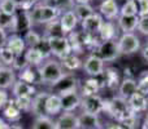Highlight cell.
<instances>
[{"label":"cell","instance_id":"cell-24","mask_svg":"<svg viewBox=\"0 0 148 129\" xmlns=\"http://www.w3.org/2000/svg\"><path fill=\"white\" fill-rule=\"evenodd\" d=\"M3 111V115H4L5 119L10 120V122H18V120L21 119V110L17 107V105H16L14 102V98H9V101H8V103L4 106V109L1 110Z\"/></svg>","mask_w":148,"mask_h":129},{"label":"cell","instance_id":"cell-36","mask_svg":"<svg viewBox=\"0 0 148 129\" xmlns=\"http://www.w3.org/2000/svg\"><path fill=\"white\" fill-rule=\"evenodd\" d=\"M35 72H34L33 67L31 66H27V67H25L23 70L20 71V74H18V80H22V81H26V83L29 84H33L34 81H35Z\"/></svg>","mask_w":148,"mask_h":129},{"label":"cell","instance_id":"cell-22","mask_svg":"<svg viewBox=\"0 0 148 129\" xmlns=\"http://www.w3.org/2000/svg\"><path fill=\"white\" fill-rule=\"evenodd\" d=\"M100 91V81L96 78H90L84 80V83L81 85V96L82 98L91 96H96Z\"/></svg>","mask_w":148,"mask_h":129},{"label":"cell","instance_id":"cell-11","mask_svg":"<svg viewBox=\"0 0 148 129\" xmlns=\"http://www.w3.org/2000/svg\"><path fill=\"white\" fill-rule=\"evenodd\" d=\"M60 26H61V31H62V35L66 36L70 35L73 32V30L77 27L78 25V18H77L75 13L73 10H66L61 14L59 20Z\"/></svg>","mask_w":148,"mask_h":129},{"label":"cell","instance_id":"cell-8","mask_svg":"<svg viewBox=\"0 0 148 129\" xmlns=\"http://www.w3.org/2000/svg\"><path fill=\"white\" fill-rule=\"evenodd\" d=\"M104 103L105 101L99 96H91V97H86L82 98V112H87V114H92V115H99L101 111H104Z\"/></svg>","mask_w":148,"mask_h":129},{"label":"cell","instance_id":"cell-28","mask_svg":"<svg viewBox=\"0 0 148 129\" xmlns=\"http://www.w3.org/2000/svg\"><path fill=\"white\" fill-rule=\"evenodd\" d=\"M99 38L101 41H109V40H114L116 38V26L113 22L108 21L104 22L99 31Z\"/></svg>","mask_w":148,"mask_h":129},{"label":"cell","instance_id":"cell-1","mask_svg":"<svg viewBox=\"0 0 148 129\" xmlns=\"http://www.w3.org/2000/svg\"><path fill=\"white\" fill-rule=\"evenodd\" d=\"M60 13H61L60 7L51 4H36L33 9L29 10L33 25H48L57 20Z\"/></svg>","mask_w":148,"mask_h":129},{"label":"cell","instance_id":"cell-30","mask_svg":"<svg viewBox=\"0 0 148 129\" xmlns=\"http://www.w3.org/2000/svg\"><path fill=\"white\" fill-rule=\"evenodd\" d=\"M73 12L75 13L77 18H78V21H84L86 18H88L90 16L94 14V8L91 7L90 4H75V7H74Z\"/></svg>","mask_w":148,"mask_h":129},{"label":"cell","instance_id":"cell-34","mask_svg":"<svg viewBox=\"0 0 148 129\" xmlns=\"http://www.w3.org/2000/svg\"><path fill=\"white\" fill-rule=\"evenodd\" d=\"M0 28L3 30L16 31V16H7L0 12Z\"/></svg>","mask_w":148,"mask_h":129},{"label":"cell","instance_id":"cell-5","mask_svg":"<svg viewBox=\"0 0 148 129\" xmlns=\"http://www.w3.org/2000/svg\"><path fill=\"white\" fill-rule=\"evenodd\" d=\"M49 48H51V54L56 56L57 58L62 59L64 57L69 56L72 53V45L68 36H57V38L48 39Z\"/></svg>","mask_w":148,"mask_h":129},{"label":"cell","instance_id":"cell-6","mask_svg":"<svg viewBox=\"0 0 148 129\" xmlns=\"http://www.w3.org/2000/svg\"><path fill=\"white\" fill-rule=\"evenodd\" d=\"M121 54H134L140 49V40L133 32L122 34L117 41Z\"/></svg>","mask_w":148,"mask_h":129},{"label":"cell","instance_id":"cell-25","mask_svg":"<svg viewBox=\"0 0 148 129\" xmlns=\"http://www.w3.org/2000/svg\"><path fill=\"white\" fill-rule=\"evenodd\" d=\"M23 58H25L26 63L29 66H35V67H39L42 63H43V61L46 58H44V56L42 54V52L39 51L38 48H27V51L25 52V56H23Z\"/></svg>","mask_w":148,"mask_h":129},{"label":"cell","instance_id":"cell-40","mask_svg":"<svg viewBox=\"0 0 148 129\" xmlns=\"http://www.w3.org/2000/svg\"><path fill=\"white\" fill-rule=\"evenodd\" d=\"M138 31L143 35L148 36V16L144 17H139V22H138Z\"/></svg>","mask_w":148,"mask_h":129},{"label":"cell","instance_id":"cell-10","mask_svg":"<svg viewBox=\"0 0 148 129\" xmlns=\"http://www.w3.org/2000/svg\"><path fill=\"white\" fill-rule=\"evenodd\" d=\"M17 81L16 70L10 66H0V89L7 91L9 88H13L14 83Z\"/></svg>","mask_w":148,"mask_h":129},{"label":"cell","instance_id":"cell-39","mask_svg":"<svg viewBox=\"0 0 148 129\" xmlns=\"http://www.w3.org/2000/svg\"><path fill=\"white\" fill-rule=\"evenodd\" d=\"M14 102L17 107L21 111L29 112L31 111V103H33V97H21V98H14Z\"/></svg>","mask_w":148,"mask_h":129},{"label":"cell","instance_id":"cell-38","mask_svg":"<svg viewBox=\"0 0 148 129\" xmlns=\"http://www.w3.org/2000/svg\"><path fill=\"white\" fill-rule=\"evenodd\" d=\"M138 85V93L143 94V96H148V71H144L140 75L139 80L136 81Z\"/></svg>","mask_w":148,"mask_h":129},{"label":"cell","instance_id":"cell-45","mask_svg":"<svg viewBox=\"0 0 148 129\" xmlns=\"http://www.w3.org/2000/svg\"><path fill=\"white\" fill-rule=\"evenodd\" d=\"M105 129H125V128H123L121 124H110V125H108Z\"/></svg>","mask_w":148,"mask_h":129},{"label":"cell","instance_id":"cell-16","mask_svg":"<svg viewBox=\"0 0 148 129\" xmlns=\"http://www.w3.org/2000/svg\"><path fill=\"white\" fill-rule=\"evenodd\" d=\"M48 92H39L33 97V103H31V111L36 116L46 115V102L48 98Z\"/></svg>","mask_w":148,"mask_h":129},{"label":"cell","instance_id":"cell-12","mask_svg":"<svg viewBox=\"0 0 148 129\" xmlns=\"http://www.w3.org/2000/svg\"><path fill=\"white\" fill-rule=\"evenodd\" d=\"M103 23H104V21H103L101 16H100L99 13H94V14L90 16L88 18L82 21V28H83L84 32L95 36L96 34L99 35V31H100V28H101Z\"/></svg>","mask_w":148,"mask_h":129},{"label":"cell","instance_id":"cell-49","mask_svg":"<svg viewBox=\"0 0 148 129\" xmlns=\"http://www.w3.org/2000/svg\"><path fill=\"white\" fill-rule=\"evenodd\" d=\"M13 1H16V3H17V4H18V7H20V8H22V7H23V4H25V1H26V0H13Z\"/></svg>","mask_w":148,"mask_h":129},{"label":"cell","instance_id":"cell-41","mask_svg":"<svg viewBox=\"0 0 148 129\" xmlns=\"http://www.w3.org/2000/svg\"><path fill=\"white\" fill-rule=\"evenodd\" d=\"M138 1V13L140 17L148 16V0H135Z\"/></svg>","mask_w":148,"mask_h":129},{"label":"cell","instance_id":"cell-29","mask_svg":"<svg viewBox=\"0 0 148 129\" xmlns=\"http://www.w3.org/2000/svg\"><path fill=\"white\" fill-rule=\"evenodd\" d=\"M31 129H56V123L47 115L36 116Z\"/></svg>","mask_w":148,"mask_h":129},{"label":"cell","instance_id":"cell-27","mask_svg":"<svg viewBox=\"0 0 148 129\" xmlns=\"http://www.w3.org/2000/svg\"><path fill=\"white\" fill-rule=\"evenodd\" d=\"M60 63H61L62 68H65V70H68V71H74V70H78V68L83 67V62L79 59L78 56H75V54H73V53L64 57Z\"/></svg>","mask_w":148,"mask_h":129},{"label":"cell","instance_id":"cell-13","mask_svg":"<svg viewBox=\"0 0 148 129\" xmlns=\"http://www.w3.org/2000/svg\"><path fill=\"white\" fill-rule=\"evenodd\" d=\"M61 97V103H62V111L64 112H72L75 109L81 107L82 103V96L77 92H70V93L62 94Z\"/></svg>","mask_w":148,"mask_h":129},{"label":"cell","instance_id":"cell-14","mask_svg":"<svg viewBox=\"0 0 148 129\" xmlns=\"http://www.w3.org/2000/svg\"><path fill=\"white\" fill-rule=\"evenodd\" d=\"M13 98H21V97H34L36 94L35 86L26 81L17 80L12 88Z\"/></svg>","mask_w":148,"mask_h":129},{"label":"cell","instance_id":"cell-43","mask_svg":"<svg viewBox=\"0 0 148 129\" xmlns=\"http://www.w3.org/2000/svg\"><path fill=\"white\" fill-rule=\"evenodd\" d=\"M142 56H143V58L148 62V43L143 47V49H142Z\"/></svg>","mask_w":148,"mask_h":129},{"label":"cell","instance_id":"cell-32","mask_svg":"<svg viewBox=\"0 0 148 129\" xmlns=\"http://www.w3.org/2000/svg\"><path fill=\"white\" fill-rule=\"evenodd\" d=\"M18 8V4L13 0H0V12L7 16H16Z\"/></svg>","mask_w":148,"mask_h":129},{"label":"cell","instance_id":"cell-26","mask_svg":"<svg viewBox=\"0 0 148 129\" xmlns=\"http://www.w3.org/2000/svg\"><path fill=\"white\" fill-rule=\"evenodd\" d=\"M127 102H129L130 109L133 110V112H135V114L136 112H143L147 110V97L138 93V92H136L135 94H133V96L127 99Z\"/></svg>","mask_w":148,"mask_h":129},{"label":"cell","instance_id":"cell-33","mask_svg":"<svg viewBox=\"0 0 148 129\" xmlns=\"http://www.w3.org/2000/svg\"><path fill=\"white\" fill-rule=\"evenodd\" d=\"M23 40H25V44L27 45V48H36L42 40V35H39L36 31H34L31 28V30L26 31L25 36H23Z\"/></svg>","mask_w":148,"mask_h":129},{"label":"cell","instance_id":"cell-19","mask_svg":"<svg viewBox=\"0 0 148 129\" xmlns=\"http://www.w3.org/2000/svg\"><path fill=\"white\" fill-rule=\"evenodd\" d=\"M118 27L123 34L133 32L138 28L139 17L138 16H118Z\"/></svg>","mask_w":148,"mask_h":129},{"label":"cell","instance_id":"cell-44","mask_svg":"<svg viewBox=\"0 0 148 129\" xmlns=\"http://www.w3.org/2000/svg\"><path fill=\"white\" fill-rule=\"evenodd\" d=\"M127 1H129V0H114V3L117 4V7L120 8V9H121V8H122Z\"/></svg>","mask_w":148,"mask_h":129},{"label":"cell","instance_id":"cell-20","mask_svg":"<svg viewBox=\"0 0 148 129\" xmlns=\"http://www.w3.org/2000/svg\"><path fill=\"white\" fill-rule=\"evenodd\" d=\"M99 10H100V14H103L109 21L118 18V14H120V8L117 7L114 0H104L100 4Z\"/></svg>","mask_w":148,"mask_h":129},{"label":"cell","instance_id":"cell-50","mask_svg":"<svg viewBox=\"0 0 148 129\" xmlns=\"http://www.w3.org/2000/svg\"><path fill=\"white\" fill-rule=\"evenodd\" d=\"M144 129H148V115L146 116V119H144Z\"/></svg>","mask_w":148,"mask_h":129},{"label":"cell","instance_id":"cell-46","mask_svg":"<svg viewBox=\"0 0 148 129\" xmlns=\"http://www.w3.org/2000/svg\"><path fill=\"white\" fill-rule=\"evenodd\" d=\"M8 125H9V124H7V122H5L4 119H3V118H0V129H7Z\"/></svg>","mask_w":148,"mask_h":129},{"label":"cell","instance_id":"cell-4","mask_svg":"<svg viewBox=\"0 0 148 129\" xmlns=\"http://www.w3.org/2000/svg\"><path fill=\"white\" fill-rule=\"evenodd\" d=\"M78 79L73 75L72 72H68L60 79L59 81L51 85V89L55 94H59V96H62V94L70 93V92H77L78 89Z\"/></svg>","mask_w":148,"mask_h":129},{"label":"cell","instance_id":"cell-3","mask_svg":"<svg viewBox=\"0 0 148 129\" xmlns=\"http://www.w3.org/2000/svg\"><path fill=\"white\" fill-rule=\"evenodd\" d=\"M38 75L39 81H42L43 84L53 85L56 81H59L65 75V72L60 62L55 61V59H47L44 63H42L38 67Z\"/></svg>","mask_w":148,"mask_h":129},{"label":"cell","instance_id":"cell-2","mask_svg":"<svg viewBox=\"0 0 148 129\" xmlns=\"http://www.w3.org/2000/svg\"><path fill=\"white\" fill-rule=\"evenodd\" d=\"M104 111H107L110 116L120 122V124L135 116V112H133V110L129 106L127 99H123L120 96L113 97L109 101H105Z\"/></svg>","mask_w":148,"mask_h":129},{"label":"cell","instance_id":"cell-15","mask_svg":"<svg viewBox=\"0 0 148 129\" xmlns=\"http://www.w3.org/2000/svg\"><path fill=\"white\" fill-rule=\"evenodd\" d=\"M55 123L56 129H79L78 116L73 112H62Z\"/></svg>","mask_w":148,"mask_h":129},{"label":"cell","instance_id":"cell-51","mask_svg":"<svg viewBox=\"0 0 148 129\" xmlns=\"http://www.w3.org/2000/svg\"><path fill=\"white\" fill-rule=\"evenodd\" d=\"M147 109H148V96H147Z\"/></svg>","mask_w":148,"mask_h":129},{"label":"cell","instance_id":"cell-37","mask_svg":"<svg viewBox=\"0 0 148 129\" xmlns=\"http://www.w3.org/2000/svg\"><path fill=\"white\" fill-rule=\"evenodd\" d=\"M121 16H138V7L135 0H129L125 5L120 9Z\"/></svg>","mask_w":148,"mask_h":129},{"label":"cell","instance_id":"cell-17","mask_svg":"<svg viewBox=\"0 0 148 129\" xmlns=\"http://www.w3.org/2000/svg\"><path fill=\"white\" fill-rule=\"evenodd\" d=\"M5 47H8V48L13 52V54H14L16 57H21L22 53L25 52L26 44H25V40H23L22 36H20L18 34H13V35L7 38Z\"/></svg>","mask_w":148,"mask_h":129},{"label":"cell","instance_id":"cell-47","mask_svg":"<svg viewBox=\"0 0 148 129\" xmlns=\"http://www.w3.org/2000/svg\"><path fill=\"white\" fill-rule=\"evenodd\" d=\"M7 129H23V128L21 127V125H18V124H9Z\"/></svg>","mask_w":148,"mask_h":129},{"label":"cell","instance_id":"cell-52","mask_svg":"<svg viewBox=\"0 0 148 129\" xmlns=\"http://www.w3.org/2000/svg\"><path fill=\"white\" fill-rule=\"evenodd\" d=\"M0 66H1V61H0Z\"/></svg>","mask_w":148,"mask_h":129},{"label":"cell","instance_id":"cell-48","mask_svg":"<svg viewBox=\"0 0 148 129\" xmlns=\"http://www.w3.org/2000/svg\"><path fill=\"white\" fill-rule=\"evenodd\" d=\"M90 1H91V0H74L75 4H88Z\"/></svg>","mask_w":148,"mask_h":129},{"label":"cell","instance_id":"cell-35","mask_svg":"<svg viewBox=\"0 0 148 129\" xmlns=\"http://www.w3.org/2000/svg\"><path fill=\"white\" fill-rule=\"evenodd\" d=\"M16 58H17V57L13 54V52L10 51L8 47L4 45L0 48V61H1V63H4V66H10V67H12Z\"/></svg>","mask_w":148,"mask_h":129},{"label":"cell","instance_id":"cell-9","mask_svg":"<svg viewBox=\"0 0 148 129\" xmlns=\"http://www.w3.org/2000/svg\"><path fill=\"white\" fill-rule=\"evenodd\" d=\"M83 70L86 71L87 75H90L91 78H96L100 76L104 72V61L100 57H97L96 54H91L86 58V61L83 62Z\"/></svg>","mask_w":148,"mask_h":129},{"label":"cell","instance_id":"cell-21","mask_svg":"<svg viewBox=\"0 0 148 129\" xmlns=\"http://www.w3.org/2000/svg\"><path fill=\"white\" fill-rule=\"evenodd\" d=\"M62 111V103H61V97L59 94L49 93L48 98L46 102V115H57Z\"/></svg>","mask_w":148,"mask_h":129},{"label":"cell","instance_id":"cell-23","mask_svg":"<svg viewBox=\"0 0 148 129\" xmlns=\"http://www.w3.org/2000/svg\"><path fill=\"white\" fill-rule=\"evenodd\" d=\"M120 97H122L123 99H129L133 94H135L138 92V85H136V81L131 78H127L120 84Z\"/></svg>","mask_w":148,"mask_h":129},{"label":"cell","instance_id":"cell-18","mask_svg":"<svg viewBox=\"0 0 148 129\" xmlns=\"http://www.w3.org/2000/svg\"><path fill=\"white\" fill-rule=\"evenodd\" d=\"M79 128L82 129H101L99 115H92L87 112H82L78 116Z\"/></svg>","mask_w":148,"mask_h":129},{"label":"cell","instance_id":"cell-7","mask_svg":"<svg viewBox=\"0 0 148 129\" xmlns=\"http://www.w3.org/2000/svg\"><path fill=\"white\" fill-rule=\"evenodd\" d=\"M120 49H118V44L116 40H109V41H101L97 45V57L103 59L104 62H110L114 61L120 57Z\"/></svg>","mask_w":148,"mask_h":129},{"label":"cell","instance_id":"cell-31","mask_svg":"<svg viewBox=\"0 0 148 129\" xmlns=\"http://www.w3.org/2000/svg\"><path fill=\"white\" fill-rule=\"evenodd\" d=\"M100 76H104V81L107 88L113 89L118 85V74L114 68H107Z\"/></svg>","mask_w":148,"mask_h":129},{"label":"cell","instance_id":"cell-42","mask_svg":"<svg viewBox=\"0 0 148 129\" xmlns=\"http://www.w3.org/2000/svg\"><path fill=\"white\" fill-rule=\"evenodd\" d=\"M9 101V96H8V92L7 91H3L0 89V110L4 109V106L8 103Z\"/></svg>","mask_w":148,"mask_h":129}]
</instances>
